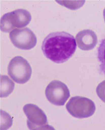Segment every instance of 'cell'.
<instances>
[{"instance_id":"obj_4","label":"cell","mask_w":105,"mask_h":130,"mask_svg":"<svg viewBox=\"0 0 105 130\" xmlns=\"http://www.w3.org/2000/svg\"><path fill=\"white\" fill-rule=\"evenodd\" d=\"M23 110L28 118L27 124L29 129H47L51 127L48 125L46 114L37 105L27 104L24 106Z\"/></svg>"},{"instance_id":"obj_11","label":"cell","mask_w":105,"mask_h":130,"mask_svg":"<svg viewBox=\"0 0 105 130\" xmlns=\"http://www.w3.org/2000/svg\"><path fill=\"white\" fill-rule=\"evenodd\" d=\"M3 116L1 115V116L3 117V122H1V124L4 123L5 124L1 128V129H7L9 128L12 125V119L11 118V117L6 112L3 111Z\"/></svg>"},{"instance_id":"obj_2","label":"cell","mask_w":105,"mask_h":130,"mask_svg":"<svg viewBox=\"0 0 105 130\" xmlns=\"http://www.w3.org/2000/svg\"><path fill=\"white\" fill-rule=\"evenodd\" d=\"M32 72L29 63L21 56H16L13 58L8 67V75L17 84L27 83L30 78Z\"/></svg>"},{"instance_id":"obj_10","label":"cell","mask_w":105,"mask_h":130,"mask_svg":"<svg viewBox=\"0 0 105 130\" xmlns=\"http://www.w3.org/2000/svg\"><path fill=\"white\" fill-rule=\"evenodd\" d=\"M97 58L100 62L99 70L105 76V37L100 42L97 50Z\"/></svg>"},{"instance_id":"obj_6","label":"cell","mask_w":105,"mask_h":130,"mask_svg":"<svg viewBox=\"0 0 105 130\" xmlns=\"http://www.w3.org/2000/svg\"><path fill=\"white\" fill-rule=\"evenodd\" d=\"M48 100L56 105L62 106L65 104L70 96V92L67 86L62 82L54 80L50 82L45 90Z\"/></svg>"},{"instance_id":"obj_8","label":"cell","mask_w":105,"mask_h":130,"mask_svg":"<svg viewBox=\"0 0 105 130\" xmlns=\"http://www.w3.org/2000/svg\"><path fill=\"white\" fill-rule=\"evenodd\" d=\"M7 13L13 29L26 26L30 22L32 19L30 13L26 10H16Z\"/></svg>"},{"instance_id":"obj_3","label":"cell","mask_w":105,"mask_h":130,"mask_svg":"<svg viewBox=\"0 0 105 130\" xmlns=\"http://www.w3.org/2000/svg\"><path fill=\"white\" fill-rule=\"evenodd\" d=\"M66 108L72 116L78 118L89 117L93 115L96 110L92 100L79 96L72 98L66 105Z\"/></svg>"},{"instance_id":"obj_5","label":"cell","mask_w":105,"mask_h":130,"mask_svg":"<svg viewBox=\"0 0 105 130\" xmlns=\"http://www.w3.org/2000/svg\"><path fill=\"white\" fill-rule=\"evenodd\" d=\"M10 39L19 49L28 50L36 46L37 40L35 34L28 28H16L10 33Z\"/></svg>"},{"instance_id":"obj_7","label":"cell","mask_w":105,"mask_h":130,"mask_svg":"<svg viewBox=\"0 0 105 130\" xmlns=\"http://www.w3.org/2000/svg\"><path fill=\"white\" fill-rule=\"evenodd\" d=\"M76 41L79 48L84 51H89L96 46L97 39L93 31L84 30L77 34Z\"/></svg>"},{"instance_id":"obj_9","label":"cell","mask_w":105,"mask_h":130,"mask_svg":"<svg viewBox=\"0 0 105 130\" xmlns=\"http://www.w3.org/2000/svg\"><path fill=\"white\" fill-rule=\"evenodd\" d=\"M15 84L6 75L1 76V97H7L14 90Z\"/></svg>"},{"instance_id":"obj_1","label":"cell","mask_w":105,"mask_h":130,"mask_svg":"<svg viewBox=\"0 0 105 130\" xmlns=\"http://www.w3.org/2000/svg\"><path fill=\"white\" fill-rule=\"evenodd\" d=\"M76 49L74 37L64 31L50 34L45 38L42 45L45 56L58 64L67 61L74 54Z\"/></svg>"}]
</instances>
